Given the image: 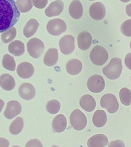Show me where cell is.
Segmentation results:
<instances>
[{
    "instance_id": "7c38bea8",
    "label": "cell",
    "mask_w": 131,
    "mask_h": 147,
    "mask_svg": "<svg viewBox=\"0 0 131 147\" xmlns=\"http://www.w3.org/2000/svg\"><path fill=\"white\" fill-rule=\"evenodd\" d=\"M64 8V4L61 0H56L51 3L47 7L45 13L49 18L52 16H58L62 13Z\"/></svg>"
},
{
    "instance_id": "5bb4252c",
    "label": "cell",
    "mask_w": 131,
    "mask_h": 147,
    "mask_svg": "<svg viewBox=\"0 0 131 147\" xmlns=\"http://www.w3.org/2000/svg\"><path fill=\"white\" fill-rule=\"evenodd\" d=\"M92 42V37L90 33L84 31L79 33L77 43L79 48L81 50H87L90 48Z\"/></svg>"
},
{
    "instance_id": "484cf974",
    "label": "cell",
    "mask_w": 131,
    "mask_h": 147,
    "mask_svg": "<svg viewBox=\"0 0 131 147\" xmlns=\"http://www.w3.org/2000/svg\"><path fill=\"white\" fill-rule=\"evenodd\" d=\"M24 127V121L21 117H16L9 127V131L12 135H18L20 133Z\"/></svg>"
},
{
    "instance_id": "9c48e42d",
    "label": "cell",
    "mask_w": 131,
    "mask_h": 147,
    "mask_svg": "<svg viewBox=\"0 0 131 147\" xmlns=\"http://www.w3.org/2000/svg\"><path fill=\"white\" fill-rule=\"evenodd\" d=\"M60 50L64 55L70 54L75 48L74 37L70 35L63 37L59 42Z\"/></svg>"
},
{
    "instance_id": "603a6c76",
    "label": "cell",
    "mask_w": 131,
    "mask_h": 147,
    "mask_svg": "<svg viewBox=\"0 0 131 147\" xmlns=\"http://www.w3.org/2000/svg\"><path fill=\"white\" fill-rule=\"evenodd\" d=\"M39 25V23L35 19H30L24 28L23 34L27 38L32 36L37 32Z\"/></svg>"
},
{
    "instance_id": "1f68e13d",
    "label": "cell",
    "mask_w": 131,
    "mask_h": 147,
    "mask_svg": "<svg viewBox=\"0 0 131 147\" xmlns=\"http://www.w3.org/2000/svg\"><path fill=\"white\" fill-rule=\"evenodd\" d=\"M120 30L122 34L124 36H131V19L127 20L122 23Z\"/></svg>"
},
{
    "instance_id": "52a82bcc",
    "label": "cell",
    "mask_w": 131,
    "mask_h": 147,
    "mask_svg": "<svg viewBox=\"0 0 131 147\" xmlns=\"http://www.w3.org/2000/svg\"><path fill=\"white\" fill-rule=\"evenodd\" d=\"M100 105L102 108H106L110 113L117 112L119 108V104L116 97L111 94H107L101 97Z\"/></svg>"
},
{
    "instance_id": "7bdbcfd3",
    "label": "cell",
    "mask_w": 131,
    "mask_h": 147,
    "mask_svg": "<svg viewBox=\"0 0 131 147\" xmlns=\"http://www.w3.org/2000/svg\"><path fill=\"white\" fill-rule=\"evenodd\" d=\"M13 1H14V0H13Z\"/></svg>"
},
{
    "instance_id": "f546056e",
    "label": "cell",
    "mask_w": 131,
    "mask_h": 147,
    "mask_svg": "<svg viewBox=\"0 0 131 147\" xmlns=\"http://www.w3.org/2000/svg\"><path fill=\"white\" fill-rule=\"evenodd\" d=\"M16 35V29L14 27L11 28L8 30L3 32L2 34L1 35L2 41L4 44L8 43L9 42L14 39Z\"/></svg>"
},
{
    "instance_id": "e0dca14e",
    "label": "cell",
    "mask_w": 131,
    "mask_h": 147,
    "mask_svg": "<svg viewBox=\"0 0 131 147\" xmlns=\"http://www.w3.org/2000/svg\"><path fill=\"white\" fill-rule=\"evenodd\" d=\"M69 13L72 18L78 20L83 14V5L79 0H73L69 7Z\"/></svg>"
},
{
    "instance_id": "f35d334b",
    "label": "cell",
    "mask_w": 131,
    "mask_h": 147,
    "mask_svg": "<svg viewBox=\"0 0 131 147\" xmlns=\"http://www.w3.org/2000/svg\"><path fill=\"white\" fill-rule=\"evenodd\" d=\"M4 106V102L2 100L0 99V113L2 111L3 108Z\"/></svg>"
},
{
    "instance_id": "ac0fdd59",
    "label": "cell",
    "mask_w": 131,
    "mask_h": 147,
    "mask_svg": "<svg viewBox=\"0 0 131 147\" xmlns=\"http://www.w3.org/2000/svg\"><path fill=\"white\" fill-rule=\"evenodd\" d=\"M67 119L62 114L56 116L52 122V128L53 131L61 133L64 131L67 127Z\"/></svg>"
},
{
    "instance_id": "cb8c5ba5",
    "label": "cell",
    "mask_w": 131,
    "mask_h": 147,
    "mask_svg": "<svg viewBox=\"0 0 131 147\" xmlns=\"http://www.w3.org/2000/svg\"><path fill=\"white\" fill-rule=\"evenodd\" d=\"M92 121L94 125L96 127L100 128L104 126L107 121L106 112L102 110H96L93 116Z\"/></svg>"
},
{
    "instance_id": "83f0119b",
    "label": "cell",
    "mask_w": 131,
    "mask_h": 147,
    "mask_svg": "<svg viewBox=\"0 0 131 147\" xmlns=\"http://www.w3.org/2000/svg\"><path fill=\"white\" fill-rule=\"evenodd\" d=\"M3 67L5 69L10 71H14L16 69V64L14 57L8 54H5L2 60Z\"/></svg>"
},
{
    "instance_id": "7a4b0ae2",
    "label": "cell",
    "mask_w": 131,
    "mask_h": 147,
    "mask_svg": "<svg viewBox=\"0 0 131 147\" xmlns=\"http://www.w3.org/2000/svg\"><path fill=\"white\" fill-rule=\"evenodd\" d=\"M122 69L121 59L119 58H114L111 60L107 66L104 67L102 72L109 79L116 80L121 75Z\"/></svg>"
},
{
    "instance_id": "2e32d148",
    "label": "cell",
    "mask_w": 131,
    "mask_h": 147,
    "mask_svg": "<svg viewBox=\"0 0 131 147\" xmlns=\"http://www.w3.org/2000/svg\"><path fill=\"white\" fill-rule=\"evenodd\" d=\"M108 139L105 134H98L88 140L87 145L89 147H103L108 144Z\"/></svg>"
},
{
    "instance_id": "d4e9b609",
    "label": "cell",
    "mask_w": 131,
    "mask_h": 147,
    "mask_svg": "<svg viewBox=\"0 0 131 147\" xmlns=\"http://www.w3.org/2000/svg\"><path fill=\"white\" fill-rule=\"evenodd\" d=\"M8 50L10 53L14 56H21L25 52L24 45L22 41L15 40L9 44Z\"/></svg>"
},
{
    "instance_id": "d6a6232c",
    "label": "cell",
    "mask_w": 131,
    "mask_h": 147,
    "mask_svg": "<svg viewBox=\"0 0 131 147\" xmlns=\"http://www.w3.org/2000/svg\"><path fill=\"white\" fill-rule=\"evenodd\" d=\"M48 3V0H33V5L39 9H43Z\"/></svg>"
},
{
    "instance_id": "7402d4cb",
    "label": "cell",
    "mask_w": 131,
    "mask_h": 147,
    "mask_svg": "<svg viewBox=\"0 0 131 147\" xmlns=\"http://www.w3.org/2000/svg\"><path fill=\"white\" fill-rule=\"evenodd\" d=\"M58 57V50L55 48L49 49L44 56V63L47 66L52 67L56 63Z\"/></svg>"
},
{
    "instance_id": "277c9868",
    "label": "cell",
    "mask_w": 131,
    "mask_h": 147,
    "mask_svg": "<svg viewBox=\"0 0 131 147\" xmlns=\"http://www.w3.org/2000/svg\"><path fill=\"white\" fill-rule=\"evenodd\" d=\"M70 122L72 128L77 131L84 129L87 124L85 115L78 109L73 110L70 116Z\"/></svg>"
},
{
    "instance_id": "ba28073f",
    "label": "cell",
    "mask_w": 131,
    "mask_h": 147,
    "mask_svg": "<svg viewBox=\"0 0 131 147\" xmlns=\"http://www.w3.org/2000/svg\"><path fill=\"white\" fill-rule=\"evenodd\" d=\"M87 86L90 92L99 93L102 92L105 87V81L102 76L99 75H94L88 79Z\"/></svg>"
},
{
    "instance_id": "6da1fadb",
    "label": "cell",
    "mask_w": 131,
    "mask_h": 147,
    "mask_svg": "<svg viewBox=\"0 0 131 147\" xmlns=\"http://www.w3.org/2000/svg\"><path fill=\"white\" fill-rule=\"evenodd\" d=\"M20 12L13 0H0V33L13 27L18 22Z\"/></svg>"
},
{
    "instance_id": "5b68a950",
    "label": "cell",
    "mask_w": 131,
    "mask_h": 147,
    "mask_svg": "<svg viewBox=\"0 0 131 147\" xmlns=\"http://www.w3.org/2000/svg\"><path fill=\"white\" fill-rule=\"evenodd\" d=\"M47 30L51 35L58 36L66 31L67 25L62 20L55 18L49 21L47 25Z\"/></svg>"
},
{
    "instance_id": "ee69618b",
    "label": "cell",
    "mask_w": 131,
    "mask_h": 147,
    "mask_svg": "<svg viewBox=\"0 0 131 147\" xmlns=\"http://www.w3.org/2000/svg\"></svg>"
},
{
    "instance_id": "b9f144b4",
    "label": "cell",
    "mask_w": 131,
    "mask_h": 147,
    "mask_svg": "<svg viewBox=\"0 0 131 147\" xmlns=\"http://www.w3.org/2000/svg\"><path fill=\"white\" fill-rule=\"evenodd\" d=\"M89 1H95V0H89Z\"/></svg>"
},
{
    "instance_id": "ab89813d",
    "label": "cell",
    "mask_w": 131,
    "mask_h": 147,
    "mask_svg": "<svg viewBox=\"0 0 131 147\" xmlns=\"http://www.w3.org/2000/svg\"><path fill=\"white\" fill-rule=\"evenodd\" d=\"M120 1L123 3H127L129 2L130 0H120Z\"/></svg>"
},
{
    "instance_id": "4316f807",
    "label": "cell",
    "mask_w": 131,
    "mask_h": 147,
    "mask_svg": "<svg viewBox=\"0 0 131 147\" xmlns=\"http://www.w3.org/2000/svg\"><path fill=\"white\" fill-rule=\"evenodd\" d=\"M16 4L19 11L26 13L32 9L33 0H17Z\"/></svg>"
},
{
    "instance_id": "836d02e7",
    "label": "cell",
    "mask_w": 131,
    "mask_h": 147,
    "mask_svg": "<svg viewBox=\"0 0 131 147\" xmlns=\"http://www.w3.org/2000/svg\"><path fill=\"white\" fill-rule=\"evenodd\" d=\"M41 142L37 140H30L28 142L26 147H42Z\"/></svg>"
},
{
    "instance_id": "e575fe53",
    "label": "cell",
    "mask_w": 131,
    "mask_h": 147,
    "mask_svg": "<svg viewBox=\"0 0 131 147\" xmlns=\"http://www.w3.org/2000/svg\"><path fill=\"white\" fill-rule=\"evenodd\" d=\"M124 63L127 67L131 70V53L127 54L126 56L125 59H124Z\"/></svg>"
},
{
    "instance_id": "ffe728a7",
    "label": "cell",
    "mask_w": 131,
    "mask_h": 147,
    "mask_svg": "<svg viewBox=\"0 0 131 147\" xmlns=\"http://www.w3.org/2000/svg\"><path fill=\"white\" fill-rule=\"evenodd\" d=\"M83 69V65L80 60L73 59L69 60L66 64V71L71 75H76L80 73Z\"/></svg>"
},
{
    "instance_id": "8992f818",
    "label": "cell",
    "mask_w": 131,
    "mask_h": 147,
    "mask_svg": "<svg viewBox=\"0 0 131 147\" xmlns=\"http://www.w3.org/2000/svg\"><path fill=\"white\" fill-rule=\"evenodd\" d=\"M27 51L30 56L34 58H38L40 57L44 51V42L41 39L33 38L30 39L27 42Z\"/></svg>"
},
{
    "instance_id": "60d3db41",
    "label": "cell",
    "mask_w": 131,
    "mask_h": 147,
    "mask_svg": "<svg viewBox=\"0 0 131 147\" xmlns=\"http://www.w3.org/2000/svg\"><path fill=\"white\" fill-rule=\"evenodd\" d=\"M130 48H131V42H130Z\"/></svg>"
},
{
    "instance_id": "74e56055",
    "label": "cell",
    "mask_w": 131,
    "mask_h": 147,
    "mask_svg": "<svg viewBox=\"0 0 131 147\" xmlns=\"http://www.w3.org/2000/svg\"><path fill=\"white\" fill-rule=\"evenodd\" d=\"M126 13H127V15L128 16H131V4L127 5L126 6Z\"/></svg>"
},
{
    "instance_id": "8fae6325",
    "label": "cell",
    "mask_w": 131,
    "mask_h": 147,
    "mask_svg": "<svg viewBox=\"0 0 131 147\" xmlns=\"http://www.w3.org/2000/svg\"><path fill=\"white\" fill-rule=\"evenodd\" d=\"M22 111V106L20 102L17 101H10L8 102L7 107L5 110V117L7 119H12L19 115Z\"/></svg>"
},
{
    "instance_id": "44dd1931",
    "label": "cell",
    "mask_w": 131,
    "mask_h": 147,
    "mask_svg": "<svg viewBox=\"0 0 131 147\" xmlns=\"http://www.w3.org/2000/svg\"><path fill=\"white\" fill-rule=\"evenodd\" d=\"M15 85L14 79L11 75L4 74L0 76V86L5 90H12L15 87Z\"/></svg>"
},
{
    "instance_id": "3957f363",
    "label": "cell",
    "mask_w": 131,
    "mask_h": 147,
    "mask_svg": "<svg viewBox=\"0 0 131 147\" xmlns=\"http://www.w3.org/2000/svg\"><path fill=\"white\" fill-rule=\"evenodd\" d=\"M109 54L106 49L100 46H95L90 53L91 62L97 66L104 65L108 59Z\"/></svg>"
},
{
    "instance_id": "4dcf8cb0",
    "label": "cell",
    "mask_w": 131,
    "mask_h": 147,
    "mask_svg": "<svg viewBox=\"0 0 131 147\" xmlns=\"http://www.w3.org/2000/svg\"><path fill=\"white\" fill-rule=\"evenodd\" d=\"M46 110L49 113L56 114L58 113L60 108V103L56 100H52L46 104Z\"/></svg>"
},
{
    "instance_id": "f1b7e54d",
    "label": "cell",
    "mask_w": 131,
    "mask_h": 147,
    "mask_svg": "<svg viewBox=\"0 0 131 147\" xmlns=\"http://www.w3.org/2000/svg\"><path fill=\"white\" fill-rule=\"evenodd\" d=\"M120 100L125 106H129L131 102V91L126 87L121 88L119 92Z\"/></svg>"
},
{
    "instance_id": "d6986e66",
    "label": "cell",
    "mask_w": 131,
    "mask_h": 147,
    "mask_svg": "<svg viewBox=\"0 0 131 147\" xmlns=\"http://www.w3.org/2000/svg\"><path fill=\"white\" fill-rule=\"evenodd\" d=\"M79 104L83 109L87 112H91L96 107V101L90 94H85L81 96L79 100Z\"/></svg>"
},
{
    "instance_id": "9a60e30c",
    "label": "cell",
    "mask_w": 131,
    "mask_h": 147,
    "mask_svg": "<svg viewBox=\"0 0 131 147\" xmlns=\"http://www.w3.org/2000/svg\"><path fill=\"white\" fill-rule=\"evenodd\" d=\"M18 76L23 79L29 78L34 74L35 69L32 64L29 62H22L17 68Z\"/></svg>"
},
{
    "instance_id": "4fadbf2b",
    "label": "cell",
    "mask_w": 131,
    "mask_h": 147,
    "mask_svg": "<svg viewBox=\"0 0 131 147\" xmlns=\"http://www.w3.org/2000/svg\"><path fill=\"white\" fill-rule=\"evenodd\" d=\"M18 94L24 100H30L35 95V90L33 85L29 83H23L19 87Z\"/></svg>"
},
{
    "instance_id": "8d00e7d4",
    "label": "cell",
    "mask_w": 131,
    "mask_h": 147,
    "mask_svg": "<svg viewBox=\"0 0 131 147\" xmlns=\"http://www.w3.org/2000/svg\"><path fill=\"white\" fill-rule=\"evenodd\" d=\"M9 142L5 138H0V147H8Z\"/></svg>"
},
{
    "instance_id": "d590c367",
    "label": "cell",
    "mask_w": 131,
    "mask_h": 147,
    "mask_svg": "<svg viewBox=\"0 0 131 147\" xmlns=\"http://www.w3.org/2000/svg\"><path fill=\"white\" fill-rule=\"evenodd\" d=\"M109 147H124L125 145H124V142H122L121 140H117L113 141L110 142V145H109Z\"/></svg>"
},
{
    "instance_id": "30bf717a",
    "label": "cell",
    "mask_w": 131,
    "mask_h": 147,
    "mask_svg": "<svg viewBox=\"0 0 131 147\" xmlns=\"http://www.w3.org/2000/svg\"><path fill=\"white\" fill-rule=\"evenodd\" d=\"M90 16L95 21H101L106 16V8L101 3H94L89 9Z\"/></svg>"
}]
</instances>
